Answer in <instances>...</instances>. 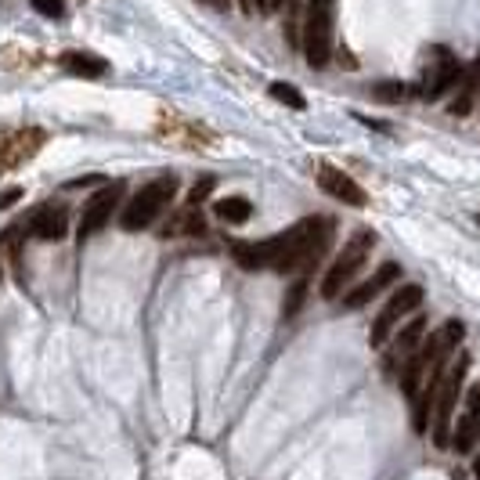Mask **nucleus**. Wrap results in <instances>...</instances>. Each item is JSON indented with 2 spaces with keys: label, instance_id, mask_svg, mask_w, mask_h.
I'll return each mask as SVG.
<instances>
[{
  "label": "nucleus",
  "instance_id": "nucleus-1",
  "mask_svg": "<svg viewBox=\"0 0 480 480\" xmlns=\"http://www.w3.org/2000/svg\"><path fill=\"white\" fill-rule=\"evenodd\" d=\"M332 242V220L329 217H303L300 224H292L282 235H271L264 242H235L231 257L246 268V271H300V279H307L314 271V264L322 260V253Z\"/></svg>",
  "mask_w": 480,
  "mask_h": 480
},
{
  "label": "nucleus",
  "instance_id": "nucleus-2",
  "mask_svg": "<svg viewBox=\"0 0 480 480\" xmlns=\"http://www.w3.org/2000/svg\"><path fill=\"white\" fill-rule=\"evenodd\" d=\"M332 22H336V0H311L303 18V55L314 69H325L332 58Z\"/></svg>",
  "mask_w": 480,
  "mask_h": 480
},
{
  "label": "nucleus",
  "instance_id": "nucleus-3",
  "mask_svg": "<svg viewBox=\"0 0 480 480\" xmlns=\"http://www.w3.org/2000/svg\"><path fill=\"white\" fill-rule=\"evenodd\" d=\"M178 192V181L174 178H156V181H148L141 192H134V199L123 206V213H119V224H123V231H145L163 209H167V202L174 199Z\"/></svg>",
  "mask_w": 480,
  "mask_h": 480
},
{
  "label": "nucleus",
  "instance_id": "nucleus-4",
  "mask_svg": "<svg viewBox=\"0 0 480 480\" xmlns=\"http://www.w3.org/2000/svg\"><path fill=\"white\" fill-rule=\"evenodd\" d=\"M466 369H470V358H466V354H459V362L444 373V380H441V386H437L434 419H430V423H434L430 437H434V444H437V448H448V444H452V412H455V404H459Z\"/></svg>",
  "mask_w": 480,
  "mask_h": 480
},
{
  "label": "nucleus",
  "instance_id": "nucleus-5",
  "mask_svg": "<svg viewBox=\"0 0 480 480\" xmlns=\"http://www.w3.org/2000/svg\"><path fill=\"white\" fill-rule=\"evenodd\" d=\"M373 242H376V235L365 228V231H358V235L343 246V253L336 257V264H332V268H329V275L322 279V296H325V300H336L340 292H347V286L354 282V275L362 271V264L369 260Z\"/></svg>",
  "mask_w": 480,
  "mask_h": 480
},
{
  "label": "nucleus",
  "instance_id": "nucleus-6",
  "mask_svg": "<svg viewBox=\"0 0 480 480\" xmlns=\"http://www.w3.org/2000/svg\"><path fill=\"white\" fill-rule=\"evenodd\" d=\"M423 307V286H415V282H408V286H401L390 300H386V307L376 314V322H373V332H369V343L373 347H383L386 336L393 332V325L401 322V318H408V314H415Z\"/></svg>",
  "mask_w": 480,
  "mask_h": 480
},
{
  "label": "nucleus",
  "instance_id": "nucleus-7",
  "mask_svg": "<svg viewBox=\"0 0 480 480\" xmlns=\"http://www.w3.org/2000/svg\"><path fill=\"white\" fill-rule=\"evenodd\" d=\"M119 195H123V185L116 181V185H101V189L84 202V213H80V224H77L80 242L91 239V235H97L101 228H108V220H112V213H116V206H119Z\"/></svg>",
  "mask_w": 480,
  "mask_h": 480
},
{
  "label": "nucleus",
  "instance_id": "nucleus-8",
  "mask_svg": "<svg viewBox=\"0 0 480 480\" xmlns=\"http://www.w3.org/2000/svg\"><path fill=\"white\" fill-rule=\"evenodd\" d=\"M318 189L325 195H332V199H340V202H347V206H365L369 202V195L362 192V185L351 174H343L340 167H332V163L318 167Z\"/></svg>",
  "mask_w": 480,
  "mask_h": 480
},
{
  "label": "nucleus",
  "instance_id": "nucleus-9",
  "mask_svg": "<svg viewBox=\"0 0 480 480\" xmlns=\"http://www.w3.org/2000/svg\"><path fill=\"white\" fill-rule=\"evenodd\" d=\"M393 279H401V268H397L393 260H386L373 279H365L362 286H351L347 292H343V311H362V307H369V303H373V300H376Z\"/></svg>",
  "mask_w": 480,
  "mask_h": 480
},
{
  "label": "nucleus",
  "instance_id": "nucleus-10",
  "mask_svg": "<svg viewBox=\"0 0 480 480\" xmlns=\"http://www.w3.org/2000/svg\"><path fill=\"white\" fill-rule=\"evenodd\" d=\"M477 437H480V386H470L466 390V412L459 415L455 434H452V448L459 455H470L474 444H477Z\"/></svg>",
  "mask_w": 480,
  "mask_h": 480
},
{
  "label": "nucleus",
  "instance_id": "nucleus-11",
  "mask_svg": "<svg viewBox=\"0 0 480 480\" xmlns=\"http://www.w3.org/2000/svg\"><path fill=\"white\" fill-rule=\"evenodd\" d=\"M69 231V213L62 206H40L33 217H29V235L33 239H44V242H55Z\"/></svg>",
  "mask_w": 480,
  "mask_h": 480
},
{
  "label": "nucleus",
  "instance_id": "nucleus-12",
  "mask_svg": "<svg viewBox=\"0 0 480 480\" xmlns=\"http://www.w3.org/2000/svg\"><path fill=\"white\" fill-rule=\"evenodd\" d=\"M459 77H463V69H459V62L448 55V51H441V62L437 66H430V73H426V84H423V97H441L452 84H459Z\"/></svg>",
  "mask_w": 480,
  "mask_h": 480
},
{
  "label": "nucleus",
  "instance_id": "nucleus-13",
  "mask_svg": "<svg viewBox=\"0 0 480 480\" xmlns=\"http://www.w3.org/2000/svg\"><path fill=\"white\" fill-rule=\"evenodd\" d=\"M58 66L69 73V77H80V80H97L108 73V62L97 58V55H87V51H66L58 58Z\"/></svg>",
  "mask_w": 480,
  "mask_h": 480
},
{
  "label": "nucleus",
  "instance_id": "nucleus-14",
  "mask_svg": "<svg viewBox=\"0 0 480 480\" xmlns=\"http://www.w3.org/2000/svg\"><path fill=\"white\" fill-rule=\"evenodd\" d=\"M213 217L224 220V224H246L253 217V202L242 199V195H228V199H217L213 202Z\"/></svg>",
  "mask_w": 480,
  "mask_h": 480
},
{
  "label": "nucleus",
  "instance_id": "nucleus-15",
  "mask_svg": "<svg viewBox=\"0 0 480 480\" xmlns=\"http://www.w3.org/2000/svg\"><path fill=\"white\" fill-rule=\"evenodd\" d=\"M423 332H426V318L415 314V318L401 329V336H397V351H401V354H412V351L423 343Z\"/></svg>",
  "mask_w": 480,
  "mask_h": 480
},
{
  "label": "nucleus",
  "instance_id": "nucleus-16",
  "mask_svg": "<svg viewBox=\"0 0 480 480\" xmlns=\"http://www.w3.org/2000/svg\"><path fill=\"white\" fill-rule=\"evenodd\" d=\"M268 91H271V97H275V101H282V105H289L292 112H303V108H307V97L300 95V91H296L292 84H271Z\"/></svg>",
  "mask_w": 480,
  "mask_h": 480
},
{
  "label": "nucleus",
  "instance_id": "nucleus-17",
  "mask_svg": "<svg viewBox=\"0 0 480 480\" xmlns=\"http://www.w3.org/2000/svg\"><path fill=\"white\" fill-rule=\"evenodd\" d=\"M44 18H62L66 15V0H29Z\"/></svg>",
  "mask_w": 480,
  "mask_h": 480
},
{
  "label": "nucleus",
  "instance_id": "nucleus-18",
  "mask_svg": "<svg viewBox=\"0 0 480 480\" xmlns=\"http://www.w3.org/2000/svg\"><path fill=\"white\" fill-rule=\"evenodd\" d=\"M209 189H213V178H202V181H195L192 195H189V199H192V206H195V202H202V199L209 195Z\"/></svg>",
  "mask_w": 480,
  "mask_h": 480
},
{
  "label": "nucleus",
  "instance_id": "nucleus-19",
  "mask_svg": "<svg viewBox=\"0 0 480 480\" xmlns=\"http://www.w3.org/2000/svg\"><path fill=\"white\" fill-rule=\"evenodd\" d=\"M376 95L380 97H404L408 95V87H404V84H380Z\"/></svg>",
  "mask_w": 480,
  "mask_h": 480
},
{
  "label": "nucleus",
  "instance_id": "nucleus-20",
  "mask_svg": "<svg viewBox=\"0 0 480 480\" xmlns=\"http://www.w3.org/2000/svg\"><path fill=\"white\" fill-rule=\"evenodd\" d=\"M246 15H257V11H268V0H239Z\"/></svg>",
  "mask_w": 480,
  "mask_h": 480
},
{
  "label": "nucleus",
  "instance_id": "nucleus-21",
  "mask_svg": "<svg viewBox=\"0 0 480 480\" xmlns=\"http://www.w3.org/2000/svg\"><path fill=\"white\" fill-rule=\"evenodd\" d=\"M22 199V189H7V192L0 195V209H7V206H15Z\"/></svg>",
  "mask_w": 480,
  "mask_h": 480
},
{
  "label": "nucleus",
  "instance_id": "nucleus-22",
  "mask_svg": "<svg viewBox=\"0 0 480 480\" xmlns=\"http://www.w3.org/2000/svg\"><path fill=\"white\" fill-rule=\"evenodd\" d=\"M206 4H213V7H220V11L228 7V0H206Z\"/></svg>",
  "mask_w": 480,
  "mask_h": 480
},
{
  "label": "nucleus",
  "instance_id": "nucleus-23",
  "mask_svg": "<svg viewBox=\"0 0 480 480\" xmlns=\"http://www.w3.org/2000/svg\"><path fill=\"white\" fill-rule=\"evenodd\" d=\"M474 477L480 480V455H477V459H474Z\"/></svg>",
  "mask_w": 480,
  "mask_h": 480
}]
</instances>
